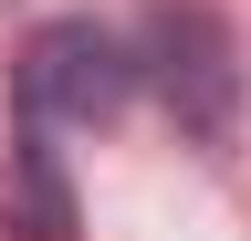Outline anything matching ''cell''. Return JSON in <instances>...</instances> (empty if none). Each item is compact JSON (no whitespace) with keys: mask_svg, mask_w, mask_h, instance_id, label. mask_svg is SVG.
<instances>
[{"mask_svg":"<svg viewBox=\"0 0 251 241\" xmlns=\"http://www.w3.org/2000/svg\"><path fill=\"white\" fill-rule=\"evenodd\" d=\"M147 84L168 95V115L188 136H230L241 126V42H230V21L209 11V0H157L147 11Z\"/></svg>","mask_w":251,"mask_h":241,"instance_id":"1","label":"cell"},{"mask_svg":"<svg viewBox=\"0 0 251 241\" xmlns=\"http://www.w3.org/2000/svg\"><path fill=\"white\" fill-rule=\"evenodd\" d=\"M136 84H147V53L105 21H42L21 42V105L42 126H105V115H126Z\"/></svg>","mask_w":251,"mask_h":241,"instance_id":"2","label":"cell"}]
</instances>
